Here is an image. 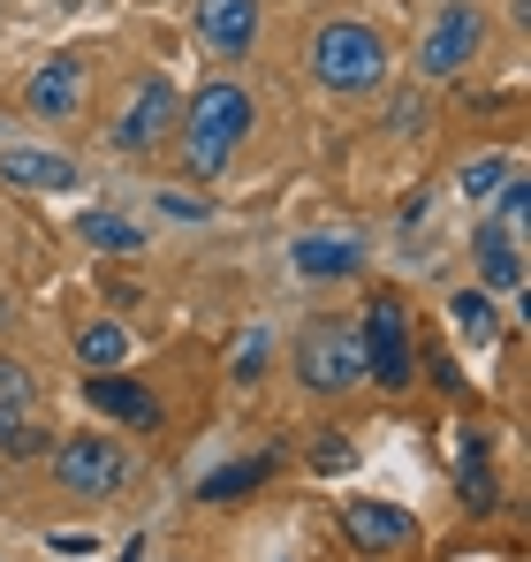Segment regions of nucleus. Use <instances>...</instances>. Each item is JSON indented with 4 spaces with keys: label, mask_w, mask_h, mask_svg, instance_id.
Here are the masks:
<instances>
[{
    "label": "nucleus",
    "mask_w": 531,
    "mask_h": 562,
    "mask_svg": "<svg viewBox=\"0 0 531 562\" xmlns=\"http://www.w3.org/2000/svg\"><path fill=\"white\" fill-rule=\"evenodd\" d=\"M244 130H251V99L236 92V85H205V92L190 99V114H182V145H190V168H197V176H221V168L236 160Z\"/></svg>",
    "instance_id": "obj_1"
},
{
    "label": "nucleus",
    "mask_w": 531,
    "mask_h": 562,
    "mask_svg": "<svg viewBox=\"0 0 531 562\" xmlns=\"http://www.w3.org/2000/svg\"><path fill=\"white\" fill-rule=\"evenodd\" d=\"M312 69H319L327 92H372L387 77V46H380L372 23H327L312 38Z\"/></svg>",
    "instance_id": "obj_2"
},
{
    "label": "nucleus",
    "mask_w": 531,
    "mask_h": 562,
    "mask_svg": "<svg viewBox=\"0 0 531 562\" xmlns=\"http://www.w3.org/2000/svg\"><path fill=\"white\" fill-rule=\"evenodd\" d=\"M364 373L380 380V387H410L418 373V358H410V319H403V304L395 296H372V312H364Z\"/></svg>",
    "instance_id": "obj_3"
},
{
    "label": "nucleus",
    "mask_w": 531,
    "mask_h": 562,
    "mask_svg": "<svg viewBox=\"0 0 531 562\" xmlns=\"http://www.w3.org/2000/svg\"><path fill=\"white\" fill-rule=\"evenodd\" d=\"M296 366H304V380L319 395H335V387H350L364 373V342H357V327H312L296 342Z\"/></svg>",
    "instance_id": "obj_4"
},
{
    "label": "nucleus",
    "mask_w": 531,
    "mask_h": 562,
    "mask_svg": "<svg viewBox=\"0 0 531 562\" xmlns=\"http://www.w3.org/2000/svg\"><path fill=\"white\" fill-rule=\"evenodd\" d=\"M168 122H176V85H168V77H137L129 106L114 114V153H145V145H160Z\"/></svg>",
    "instance_id": "obj_5"
},
{
    "label": "nucleus",
    "mask_w": 531,
    "mask_h": 562,
    "mask_svg": "<svg viewBox=\"0 0 531 562\" xmlns=\"http://www.w3.org/2000/svg\"><path fill=\"white\" fill-rule=\"evenodd\" d=\"M54 479H61L69 494H114V486L129 479V457H122L114 441H61V449H54Z\"/></svg>",
    "instance_id": "obj_6"
},
{
    "label": "nucleus",
    "mask_w": 531,
    "mask_h": 562,
    "mask_svg": "<svg viewBox=\"0 0 531 562\" xmlns=\"http://www.w3.org/2000/svg\"><path fill=\"white\" fill-rule=\"evenodd\" d=\"M471 46H478V8L471 0H448L441 15H433V31H426V46H418V69L426 77H455L471 61Z\"/></svg>",
    "instance_id": "obj_7"
},
{
    "label": "nucleus",
    "mask_w": 531,
    "mask_h": 562,
    "mask_svg": "<svg viewBox=\"0 0 531 562\" xmlns=\"http://www.w3.org/2000/svg\"><path fill=\"white\" fill-rule=\"evenodd\" d=\"M77 106H84V61H77V54H54V61L31 77V114L61 122V114H77Z\"/></svg>",
    "instance_id": "obj_8"
},
{
    "label": "nucleus",
    "mask_w": 531,
    "mask_h": 562,
    "mask_svg": "<svg viewBox=\"0 0 531 562\" xmlns=\"http://www.w3.org/2000/svg\"><path fill=\"white\" fill-rule=\"evenodd\" d=\"M342 525H350L357 548H410V540H418V517L395 509V502H350Z\"/></svg>",
    "instance_id": "obj_9"
},
{
    "label": "nucleus",
    "mask_w": 531,
    "mask_h": 562,
    "mask_svg": "<svg viewBox=\"0 0 531 562\" xmlns=\"http://www.w3.org/2000/svg\"><path fill=\"white\" fill-rule=\"evenodd\" d=\"M197 31L221 54H244L259 38V0H197Z\"/></svg>",
    "instance_id": "obj_10"
},
{
    "label": "nucleus",
    "mask_w": 531,
    "mask_h": 562,
    "mask_svg": "<svg viewBox=\"0 0 531 562\" xmlns=\"http://www.w3.org/2000/svg\"><path fill=\"white\" fill-rule=\"evenodd\" d=\"M91 411H106V418H122V426H160L152 387H137V380H122V373H99V380H91Z\"/></svg>",
    "instance_id": "obj_11"
},
{
    "label": "nucleus",
    "mask_w": 531,
    "mask_h": 562,
    "mask_svg": "<svg viewBox=\"0 0 531 562\" xmlns=\"http://www.w3.org/2000/svg\"><path fill=\"white\" fill-rule=\"evenodd\" d=\"M0 183H15V190H69L77 183V160H61V153H0Z\"/></svg>",
    "instance_id": "obj_12"
},
{
    "label": "nucleus",
    "mask_w": 531,
    "mask_h": 562,
    "mask_svg": "<svg viewBox=\"0 0 531 562\" xmlns=\"http://www.w3.org/2000/svg\"><path fill=\"white\" fill-rule=\"evenodd\" d=\"M289 259H296V274H312V281H342V274L364 267V244H342V236H304Z\"/></svg>",
    "instance_id": "obj_13"
},
{
    "label": "nucleus",
    "mask_w": 531,
    "mask_h": 562,
    "mask_svg": "<svg viewBox=\"0 0 531 562\" xmlns=\"http://www.w3.org/2000/svg\"><path fill=\"white\" fill-rule=\"evenodd\" d=\"M478 274L494 289H524V251H517V228H478Z\"/></svg>",
    "instance_id": "obj_14"
},
{
    "label": "nucleus",
    "mask_w": 531,
    "mask_h": 562,
    "mask_svg": "<svg viewBox=\"0 0 531 562\" xmlns=\"http://www.w3.org/2000/svg\"><path fill=\"white\" fill-rule=\"evenodd\" d=\"M23 418H31V373H23L15 358H0V426L15 434Z\"/></svg>",
    "instance_id": "obj_15"
},
{
    "label": "nucleus",
    "mask_w": 531,
    "mask_h": 562,
    "mask_svg": "<svg viewBox=\"0 0 531 562\" xmlns=\"http://www.w3.org/2000/svg\"><path fill=\"white\" fill-rule=\"evenodd\" d=\"M448 312H455V327L471 335V342H494V296H478V289H463V296H448Z\"/></svg>",
    "instance_id": "obj_16"
},
{
    "label": "nucleus",
    "mask_w": 531,
    "mask_h": 562,
    "mask_svg": "<svg viewBox=\"0 0 531 562\" xmlns=\"http://www.w3.org/2000/svg\"><path fill=\"white\" fill-rule=\"evenodd\" d=\"M259 479H266V457H244V464H221L197 494H205V502H228V494H251Z\"/></svg>",
    "instance_id": "obj_17"
},
{
    "label": "nucleus",
    "mask_w": 531,
    "mask_h": 562,
    "mask_svg": "<svg viewBox=\"0 0 531 562\" xmlns=\"http://www.w3.org/2000/svg\"><path fill=\"white\" fill-rule=\"evenodd\" d=\"M84 236L99 251H137L145 236H137V221H122V213H84Z\"/></svg>",
    "instance_id": "obj_18"
},
{
    "label": "nucleus",
    "mask_w": 531,
    "mask_h": 562,
    "mask_svg": "<svg viewBox=\"0 0 531 562\" xmlns=\"http://www.w3.org/2000/svg\"><path fill=\"white\" fill-rule=\"evenodd\" d=\"M77 350H84V366H122V358H129V335H122L114 319H99V327H84Z\"/></svg>",
    "instance_id": "obj_19"
},
{
    "label": "nucleus",
    "mask_w": 531,
    "mask_h": 562,
    "mask_svg": "<svg viewBox=\"0 0 531 562\" xmlns=\"http://www.w3.org/2000/svg\"><path fill=\"white\" fill-rule=\"evenodd\" d=\"M463 502H471V509H486V502H494V471H486L478 449H463Z\"/></svg>",
    "instance_id": "obj_20"
},
{
    "label": "nucleus",
    "mask_w": 531,
    "mask_h": 562,
    "mask_svg": "<svg viewBox=\"0 0 531 562\" xmlns=\"http://www.w3.org/2000/svg\"><path fill=\"white\" fill-rule=\"evenodd\" d=\"M494 198H501V213H509V228H524V221H531V183L517 176V168L501 176V190H494Z\"/></svg>",
    "instance_id": "obj_21"
},
{
    "label": "nucleus",
    "mask_w": 531,
    "mask_h": 562,
    "mask_svg": "<svg viewBox=\"0 0 531 562\" xmlns=\"http://www.w3.org/2000/svg\"><path fill=\"white\" fill-rule=\"evenodd\" d=\"M501 176H509V160H471V168H463V190H471V198H494Z\"/></svg>",
    "instance_id": "obj_22"
},
{
    "label": "nucleus",
    "mask_w": 531,
    "mask_h": 562,
    "mask_svg": "<svg viewBox=\"0 0 531 562\" xmlns=\"http://www.w3.org/2000/svg\"><path fill=\"white\" fill-rule=\"evenodd\" d=\"M160 213H168V221H205V205H197V198H176V190L160 198Z\"/></svg>",
    "instance_id": "obj_23"
},
{
    "label": "nucleus",
    "mask_w": 531,
    "mask_h": 562,
    "mask_svg": "<svg viewBox=\"0 0 531 562\" xmlns=\"http://www.w3.org/2000/svg\"><path fill=\"white\" fill-rule=\"evenodd\" d=\"M259 358H266V335L251 327V335H244V350H236V373H259Z\"/></svg>",
    "instance_id": "obj_24"
},
{
    "label": "nucleus",
    "mask_w": 531,
    "mask_h": 562,
    "mask_svg": "<svg viewBox=\"0 0 531 562\" xmlns=\"http://www.w3.org/2000/svg\"><path fill=\"white\" fill-rule=\"evenodd\" d=\"M46 548H54V555H91V548H99V540H91V532H54V540H46Z\"/></svg>",
    "instance_id": "obj_25"
},
{
    "label": "nucleus",
    "mask_w": 531,
    "mask_h": 562,
    "mask_svg": "<svg viewBox=\"0 0 531 562\" xmlns=\"http://www.w3.org/2000/svg\"><path fill=\"white\" fill-rule=\"evenodd\" d=\"M114 562H137V548H122V555H114Z\"/></svg>",
    "instance_id": "obj_26"
}]
</instances>
